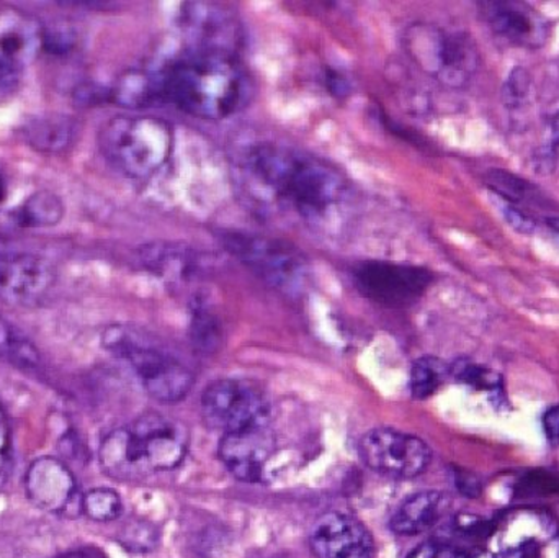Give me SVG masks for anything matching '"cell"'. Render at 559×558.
Here are the masks:
<instances>
[{"mask_svg": "<svg viewBox=\"0 0 559 558\" xmlns=\"http://www.w3.org/2000/svg\"><path fill=\"white\" fill-rule=\"evenodd\" d=\"M241 170L249 189L305 219L324 216L345 192L344 176L335 167L282 144L249 147Z\"/></svg>", "mask_w": 559, "mask_h": 558, "instance_id": "cell-1", "label": "cell"}, {"mask_svg": "<svg viewBox=\"0 0 559 558\" xmlns=\"http://www.w3.org/2000/svg\"><path fill=\"white\" fill-rule=\"evenodd\" d=\"M159 102H170L202 120H225L245 107L251 92L248 71L231 52L192 49L154 71Z\"/></svg>", "mask_w": 559, "mask_h": 558, "instance_id": "cell-2", "label": "cell"}, {"mask_svg": "<svg viewBox=\"0 0 559 558\" xmlns=\"http://www.w3.org/2000/svg\"><path fill=\"white\" fill-rule=\"evenodd\" d=\"M189 429L179 419L150 412L124 428L108 432L98 449L102 471L117 480L169 472L186 461Z\"/></svg>", "mask_w": 559, "mask_h": 558, "instance_id": "cell-3", "label": "cell"}, {"mask_svg": "<svg viewBox=\"0 0 559 558\" xmlns=\"http://www.w3.org/2000/svg\"><path fill=\"white\" fill-rule=\"evenodd\" d=\"M105 349L133 370L147 395L160 403H177L192 390V370L163 344L136 328L115 324L102 337Z\"/></svg>", "mask_w": 559, "mask_h": 558, "instance_id": "cell-4", "label": "cell"}, {"mask_svg": "<svg viewBox=\"0 0 559 558\" xmlns=\"http://www.w3.org/2000/svg\"><path fill=\"white\" fill-rule=\"evenodd\" d=\"M105 159L134 180L151 179L173 153L170 124L150 115H118L102 128L98 136Z\"/></svg>", "mask_w": 559, "mask_h": 558, "instance_id": "cell-5", "label": "cell"}, {"mask_svg": "<svg viewBox=\"0 0 559 558\" xmlns=\"http://www.w3.org/2000/svg\"><path fill=\"white\" fill-rule=\"evenodd\" d=\"M404 48L420 71L449 87L468 84L479 66V52L468 33L447 32L416 23L404 35Z\"/></svg>", "mask_w": 559, "mask_h": 558, "instance_id": "cell-6", "label": "cell"}, {"mask_svg": "<svg viewBox=\"0 0 559 558\" xmlns=\"http://www.w3.org/2000/svg\"><path fill=\"white\" fill-rule=\"evenodd\" d=\"M223 248L283 294H296L308 278L305 256L282 239L248 231H225Z\"/></svg>", "mask_w": 559, "mask_h": 558, "instance_id": "cell-7", "label": "cell"}, {"mask_svg": "<svg viewBox=\"0 0 559 558\" xmlns=\"http://www.w3.org/2000/svg\"><path fill=\"white\" fill-rule=\"evenodd\" d=\"M489 558H559V527L537 508H518L491 524Z\"/></svg>", "mask_w": 559, "mask_h": 558, "instance_id": "cell-8", "label": "cell"}, {"mask_svg": "<svg viewBox=\"0 0 559 558\" xmlns=\"http://www.w3.org/2000/svg\"><path fill=\"white\" fill-rule=\"evenodd\" d=\"M202 415L210 428L233 435L267 426L271 403L249 380H216L203 392Z\"/></svg>", "mask_w": 559, "mask_h": 558, "instance_id": "cell-9", "label": "cell"}, {"mask_svg": "<svg viewBox=\"0 0 559 558\" xmlns=\"http://www.w3.org/2000/svg\"><path fill=\"white\" fill-rule=\"evenodd\" d=\"M355 287L368 300L388 308L416 304L432 284V272L419 265L364 261L352 271Z\"/></svg>", "mask_w": 559, "mask_h": 558, "instance_id": "cell-10", "label": "cell"}, {"mask_svg": "<svg viewBox=\"0 0 559 558\" xmlns=\"http://www.w3.org/2000/svg\"><path fill=\"white\" fill-rule=\"evenodd\" d=\"M358 451L368 468L393 478L417 477L432 461V451L423 439L391 428L368 431Z\"/></svg>", "mask_w": 559, "mask_h": 558, "instance_id": "cell-11", "label": "cell"}, {"mask_svg": "<svg viewBox=\"0 0 559 558\" xmlns=\"http://www.w3.org/2000/svg\"><path fill=\"white\" fill-rule=\"evenodd\" d=\"M56 271L51 262L29 252L0 251V301L36 307L51 294Z\"/></svg>", "mask_w": 559, "mask_h": 558, "instance_id": "cell-12", "label": "cell"}, {"mask_svg": "<svg viewBox=\"0 0 559 558\" xmlns=\"http://www.w3.org/2000/svg\"><path fill=\"white\" fill-rule=\"evenodd\" d=\"M25 491L33 504L46 513H82V497L68 465L59 459H36L29 464L25 475Z\"/></svg>", "mask_w": 559, "mask_h": 558, "instance_id": "cell-13", "label": "cell"}, {"mask_svg": "<svg viewBox=\"0 0 559 558\" xmlns=\"http://www.w3.org/2000/svg\"><path fill=\"white\" fill-rule=\"evenodd\" d=\"M479 12L489 28L522 48L538 49L550 36V23L534 7L518 0H485Z\"/></svg>", "mask_w": 559, "mask_h": 558, "instance_id": "cell-14", "label": "cell"}, {"mask_svg": "<svg viewBox=\"0 0 559 558\" xmlns=\"http://www.w3.org/2000/svg\"><path fill=\"white\" fill-rule=\"evenodd\" d=\"M309 546L316 558H374L370 531L357 518L335 511L316 521Z\"/></svg>", "mask_w": 559, "mask_h": 558, "instance_id": "cell-15", "label": "cell"}, {"mask_svg": "<svg viewBox=\"0 0 559 558\" xmlns=\"http://www.w3.org/2000/svg\"><path fill=\"white\" fill-rule=\"evenodd\" d=\"M277 451V441L267 426L223 435L218 454L226 471L246 484H258Z\"/></svg>", "mask_w": 559, "mask_h": 558, "instance_id": "cell-16", "label": "cell"}, {"mask_svg": "<svg viewBox=\"0 0 559 558\" xmlns=\"http://www.w3.org/2000/svg\"><path fill=\"white\" fill-rule=\"evenodd\" d=\"M186 7L182 25L187 36L195 43L193 49L235 55L241 41V26L229 10L206 2H190Z\"/></svg>", "mask_w": 559, "mask_h": 558, "instance_id": "cell-17", "label": "cell"}, {"mask_svg": "<svg viewBox=\"0 0 559 558\" xmlns=\"http://www.w3.org/2000/svg\"><path fill=\"white\" fill-rule=\"evenodd\" d=\"M450 501L440 491H423L407 498L394 517L391 530L400 536H416L436 526L449 510Z\"/></svg>", "mask_w": 559, "mask_h": 558, "instance_id": "cell-18", "label": "cell"}, {"mask_svg": "<svg viewBox=\"0 0 559 558\" xmlns=\"http://www.w3.org/2000/svg\"><path fill=\"white\" fill-rule=\"evenodd\" d=\"M75 123L66 115H45L25 127V138L33 150L45 154H58L68 150L74 141Z\"/></svg>", "mask_w": 559, "mask_h": 558, "instance_id": "cell-19", "label": "cell"}, {"mask_svg": "<svg viewBox=\"0 0 559 558\" xmlns=\"http://www.w3.org/2000/svg\"><path fill=\"white\" fill-rule=\"evenodd\" d=\"M64 203L56 193L39 190L10 213V219L23 229L52 228L64 218Z\"/></svg>", "mask_w": 559, "mask_h": 558, "instance_id": "cell-20", "label": "cell"}, {"mask_svg": "<svg viewBox=\"0 0 559 558\" xmlns=\"http://www.w3.org/2000/svg\"><path fill=\"white\" fill-rule=\"evenodd\" d=\"M143 262L154 274L173 282L187 281L197 269L195 256L176 245L147 246Z\"/></svg>", "mask_w": 559, "mask_h": 558, "instance_id": "cell-21", "label": "cell"}, {"mask_svg": "<svg viewBox=\"0 0 559 558\" xmlns=\"http://www.w3.org/2000/svg\"><path fill=\"white\" fill-rule=\"evenodd\" d=\"M0 360L22 370H35L39 366L38 347L15 324L0 314Z\"/></svg>", "mask_w": 559, "mask_h": 558, "instance_id": "cell-22", "label": "cell"}, {"mask_svg": "<svg viewBox=\"0 0 559 558\" xmlns=\"http://www.w3.org/2000/svg\"><path fill=\"white\" fill-rule=\"evenodd\" d=\"M190 337H192L193 347L200 354L216 353V349L222 346V324L203 298H199L193 304Z\"/></svg>", "mask_w": 559, "mask_h": 558, "instance_id": "cell-23", "label": "cell"}, {"mask_svg": "<svg viewBox=\"0 0 559 558\" xmlns=\"http://www.w3.org/2000/svg\"><path fill=\"white\" fill-rule=\"evenodd\" d=\"M450 369L437 357H420L411 367V393L414 399L426 400L432 396L449 376Z\"/></svg>", "mask_w": 559, "mask_h": 558, "instance_id": "cell-24", "label": "cell"}, {"mask_svg": "<svg viewBox=\"0 0 559 558\" xmlns=\"http://www.w3.org/2000/svg\"><path fill=\"white\" fill-rule=\"evenodd\" d=\"M485 182L489 190L501 199V202L511 203V205H522L531 202L535 197L534 186L509 170L491 169L486 174Z\"/></svg>", "mask_w": 559, "mask_h": 558, "instance_id": "cell-25", "label": "cell"}, {"mask_svg": "<svg viewBox=\"0 0 559 558\" xmlns=\"http://www.w3.org/2000/svg\"><path fill=\"white\" fill-rule=\"evenodd\" d=\"M82 513L97 523H111L123 513V501L110 488H94L82 497Z\"/></svg>", "mask_w": 559, "mask_h": 558, "instance_id": "cell-26", "label": "cell"}, {"mask_svg": "<svg viewBox=\"0 0 559 558\" xmlns=\"http://www.w3.org/2000/svg\"><path fill=\"white\" fill-rule=\"evenodd\" d=\"M453 373H455L460 382L475 387L478 390L498 393L502 389V380L499 373L485 369V367L476 366V364L459 363L453 367Z\"/></svg>", "mask_w": 559, "mask_h": 558, "instance_id": "cell-27", "label": "cell"}, {"mask_svg": "<svg viewBox=\"0 0 559 558\" xmlns=\"http://www.w3.org/2000/svg\"><path fill=\"white\" fill-rule=\"evenodd\" d=\"M515 494L522 498L551 497L559 494V478L551 472H528L515 485Z\"/></svg>", "mask_w": 559, "mask_h": 558, "instance_id": "cell-28", "label": "cell"}, {"mask_svg": "<svg viewBox=\"0 0 559 558\" xmlns=\"http://www.w3.org/2000/svg\"><path fill=\"white\" fill-rule=\"evenodd\" d=\"M528 88H531L528 72L525 69L515 68L509 75L508 84H506L504 100L509 105H519L522 98L527 97Z\"/></svg>", "mask_w": 559, "mask_h": 558, "instance_id": "cell-29", "label": "cell"}, {"mask_svg": "<svg viewBox=\"0 0 559 558\" xmlns=\"http://www.w3.org/2000/svg\"><path fill=\"white\" fill-rule=\"evenodd\" d=\"M406 558H473L466 550L447 543H427L417 547Z\"/></svg>", "mask_w": 559, "mask_h": 558, "instance_id": "cell-30", "label": "cell"}, {"mask_svg": "<svg viewBox=\"0 0 559 558\" xmlns=\"http://www.w3.org/2000/svg\"><path fill=\"white\" fill-rule=\"evenodd\" d=\"M39 45L45 51L55 52V55H64L74 45L72 33L66 29H48L39 35Z\"/></svg>", "mask_w": 559, "mask_h": 558, "instance_id": "cell-31", "label": "cell"}, {"mask_svg": "<svg viewBox=\"0 0 559 558\" xmlns=\"http://www.w3.org/2000/svg\"><path fill=\"white\" fill-rule=\"evenodd\" d=\"M10 452H12V439H10L9 419L0 406V484L5 478L9 468Z\"/></svg>", "mask_w": 559, "mask_h": 558, "instance_id": "cell-32", "label": "cell"}, {"mask_svg": "<svg viewBox=\"0 0 559 558\" xmlns=\"http://www.w3.org/2000/svg\"><path fill=\"white\" fill-rule=\"evenodd\" d=\"M502 213H504L506 222L518 229L519 233H532L535 229V222L531 216L525 215L519 206L511 205V203L502 202Z\"/></svg>", "mask_w": 559, "mask_h": 558, "instance_id": "cell-33", "label": "cell"}, {"mask_svg": "<svg viewBox=\"0 0 559 558\" xmlns=\"http://www.w3.org/2000/svg\"><path fill=\"white\" fill-rule=\"evenodd\" d=\"M455 480L460 491L465 494L466 497H476L479 490H481L478 478L475 475L468 474V472H456Z\"/></svg>", "mask_w": 559, "mask_h": 558, "instance_id": "cell-34", "label": "cell"}, {"mask_svg": "<svg viewBox=\"0 0 559 558\" xmlns=\"http://www.w3.org/2000/svg\"><path fill=\"white\" fill-rule=\"evenodd\" d=\"M19 74V68H15V66L9 64V62L0 59V91H5V88H10L12 85H15Z\"/></svg>", "mask_w": 559, "mask_h": 558, "instance_id": "cell-35", "label": "cell"}, {"mask_svg": "<svg viewBox=\"0 0 559 558\" xmlns=\"http://www.w3.org/2000/svg\"><path fill=\"white\" fill-rule=\"evenodd\" d=\"M544 428L551 441H559V406L547 412L544 418Z\"/></svg>", "mask_w": 559, "mask_h": 558, "instance_id": "cell-36", "label": "cell"}, {"mask_svg": "<svg viewBox=\"0 0 559 558\" xmlns=\"http://www.w3.org/2000/svg\"><path fill=\"white\" fill-rule=\"evenodd\" d=\"M52 558H107L97 547H81V549L69 550Z\"/></svg>", "mask_w": 559, "mask_h": 558, "instance_id": "cell-37", "label": "cell"}, {"mask_svg": "<svg viewBox=\"0 0 559 558\" xmlns=\"http://www.w3.org/2000/svg\"><path fill=\"white\" fill-rule=\"evenodd\" d=\"M5 195H7L5 180H3V177L0 176V203L3 202V199H5Z\"/></svg>", "mask_w": 559, "mask_h": 558, "instance_id": "cell-38", "label": "cell"}, {"mask_svg": "<svg viewBox=\"0 0 559 558\" xmlns=\"http://www.w3.org/2000/svg\"><path fill=\"white\" fill-rule=\"evenodd\" d=\"M548 226L559 233V218H548Z\"/></svg>", "mask_w": 559, "mask_h": 558, "instance_id": "cell-39", "label": "cell"}]
</instances>
